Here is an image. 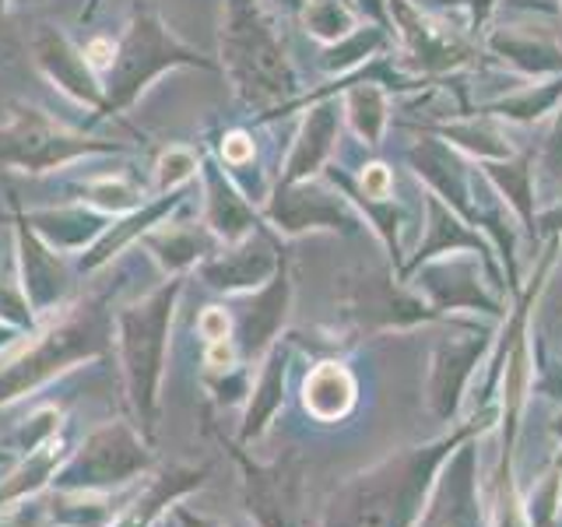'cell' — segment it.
<instances>
[{
	"label": "cell",
	"instance_id": "cell-36",
	"mask_svg": "<svg viewBox=\"0 0 562 527\" xmlns=\"http://www.w3.org/2000/svg\"><path fill=\"white\" fill-rule=\"evenodd\" d=\"M201 334L207 341H222L228 334V313L225 310H207L201 316Z\"/></svg>",
	"mask_w": 562,
	"mask_h": 527
},
{
	"label": "cell",
	"instance_id": "cell-28",
	"mask_svg": "<svg viewBox=\"0 0 562 527\" xmlns=\"http://www.w3.org/2000/svg\"><path fill=\"white\" fill-rule=\"evenodd\" d=\"M351 394H356V383L341 362H321L306 380V408L321 418L341 415L351 404Z\"/></svg>",
	"mask_w": 562,
	"mask_h": 527
},
{
	"label": "cell",
	"instance_id": "cell-33",
	"mask_svg": "<svg viewBox=\"0 0 562 527\" xmlns=\"http://www.w3.org/2000/svg\"><path fill=\"white\" fill-rule=\"evenodd\" d=\"M257 155V145H254V134L250 131H225L222 134V145H218V158L228 166V169H243L250 166Z\"/></svg>",
	"mask_w": 562,
	"mask_h": 527
},
{
	"label": "cell",
	"instance_id": "cell-1",
	"mask_svg": "<svg viewBox=\"0 0 562 527\" xmlns=\"http://www.w3.org/2000/svg\"><path fill=\"white\" fill-rule=\"evenodd\" d=\"M218 70L250 110H281L299 99V78L263 0H225L218 29Z\"/></svg>",
	"mask_w": 562,
	"mask_h": 527
},
{
	"label": "cell",
	"instance_id": "cell-9",
	"mask_svg": "<svg viewBox=\"0 0 562 527\" xmlns=\"http://www.w3.org/2000/svg\"><path fill=\"white\" fill-rule=\"evenodd\" d=\"M485 49L506 67L531 81H549L562 75V40L535 22H506L485 32Z\"/></svg>",
	"mask_w": 562,
	"mask_h": 527
},
{
	"label": "cell",
	"instance_id": "cell-24",
	"mask_svg": "<svg viewBox=\"0 0 562 527\" xmlns=\"http://www.w3.org/2000/svg\"><path fill=\"white\" fill-rule=\"evenodd\" d=\"M289 271H285V264L274 271L271 278V285L260 292V306L246 316V330H243V345H246V356L257 359L260 356V348L271 341V334L278 327V321L285 316V306H289Z\"/></svg>",
	"mask_w": 562,
	"mask_h": 527
},
{
	"label": "cell",
	"instance_id": "cell-10",
	"mask_svg": "<svg viewBox=\"0 0 562 527\" xmlns=\"http://www.w3.org/2000/svg\"><path fill=\"white\" fill-rule=\"evenodd\" d=\"M341 123H345V113L338 99H313V110L303 116V127H299L292 141V152L278 172V183L313 180V176L330 162L334 148H338Z\"/></svg>",
	"mask_w": 562,
	"mask_h": 527
},
{
	"label": "cell",
	"instance_id": "cell-3",
	"mask_svg": "<svg viewBox=\"0 0 562 527\" xmlns=\"http://www.w3.org/2000/svg\"><path fill=\"white\" fill-rule=\"evenodd\" d=\"M180 67L215 70L218 64L207 60L198 46L183 43L180 35L166 25V18L158 14L151 0H134L127 32H123V40L116 43V60L102 81L105 85L102 116H123L148 92L155 78H162L166 70H180Z\"/></svg>",
	"mask_w": 562,
	"mask_h": 527
},
{
	"label": "cell",
	"instance_id": "cell-19",
	"mask_svg": "<svg viewBox=\"0 0 562 527\" xmlns=\"http://www.w3.org/2000/svg\"><path fill=\"white\" fill-rule=\"evenodd\" d=\"M426 198V211H429V225H426V239L418 243V254L408 264V274L426 264L432 257H443V254H457V250H474L488 268H492V257H488V246L479 233H468V225L457 218V211L447 208L436 193H422Z\"/></svg>",
	"mask_w": 562,
	"mask_h": 527
},
{
	"label": "cell",
	"instance_id": "cell-11",
	"mask_svg": "<svg viewBox=\"0 0 562 527\" xmlns=\"http://www.w3.org/2000/svg\"><path fill=\"white\" fill-rule=\"evenodd\" d=\"M201 187H204V225L211 236H218L225 246H236L260 233L257 208L228 180L218 158H201Z\"/></svg>",
	"mask_w": 562,
	"mask_h": 527
},
{
	"label": "cell",
	"instance_id": "cell-32",
	"mask_svg": "<svg viewBox=\"0 0 562 527\" xmlns=\"http://www.w3.org/2000/svg\"><path fill=\"white\" fill-rule=\"evenodd\" d=\"M359 193L362 201H391L394 198V172L386 162H366L359 172Z\"/></svg>",
	"mask_w": 562,
	"mask_h": 527
},
{
	"label": "cell",
	"instance_id": "cell-27",
	"mask_svg": "<svg viewBox=\"0 0 562 527\" xmlns=\"http://www.w3.org/2000/svg\"><path fill=\"white\" fill-rule=\"evenodd\" d=\"M299 18H303L306 35H313L321 46L341 43L345 35H351L362 25L359 8L351 4V0H306Z\"/></svg>",
	"mask_w": 562,
	"mask_h": 527
},
{
	"label": "cell",
	"instance_id": "cell-21",
	"mask_svg": "<svg viewBox=\"0 0 562 527\" xmlns=\"http://www.w3.org/2000/svg\"><path fill=\"white\" fill-rule=\"evenodd\" d=\"M429 131L436 137H443L447 145L468 152L479 162H499V158L514 155L506 131H499V123H492L488 116H468V120H450V123H432V127H418Z\"/></svg>",
	"mask_w": 562,
	"mask_h": 527
},
{
	"label": "cell",
	"instance_id": "cell-2",
	"mask_svg": "<svg viewBox=\"0 0 562 527\" xmlns=\"http://www.w3.org/2000/svg\"><path fill=\"white\" fill-rule=\"evenodd\" d=\"M485 422L461 429L453 439L426 447V450H404L380 468L359 474L356 482H348L330 503L327 527H412V520L422 509L429 474L443 461V453L457 444L482 429Z\"/></svg>",
	"mask_w": 562,
	"mask_h": 527
},
{
	"label": "cell",
	"instance_id": "cell-38",
	"mask_svg": "<svg viewBox=\"0 0 562 527\" xmlns=\"http://www.w3.org/2000/svg\"><path fill=\"white\" fill-rule=\"evenodd\" d=\"M4 11H8V0H0V35H4Z\"/></svg>",
	"mask_w": 562,
	"mask_h": 527
},
{
	"label": "cell",
	"instance_id": "cell-7",
	"mask_svg": "<svg viewBox=\"0 0 562 527\" xmlns=\"http://www.w3.org/2000/svg\"><path fill=\"white\" fill-rule=\"evenodd\" d=\"M263 215L281 236H299V233H351L359 225V215L351 211V198L334 183L324 187L321 180H299V183H274L263 204Z\"/></svg>",
	"mask_w": 562,
	"mask_h": 527
},
{
	"label": "cell",
	"instance_id": "cell-35",
	"mask_svg": "<svg viewBox=\"0 0 562 527\" xmlns=\"http://www.w3.org/2000/svg\"><path fill=\"white\" fill-rule=\"evenodd\" d=\"M85 60L92 64L95 75H110V67L116 60V43L105 40V35H99V40H92L85 46Z\"/></svg>",
	"mask_w": 562,
	"mask_h": 527
},
{
	"label": "cell",
	"instance_id": "cell-12",
	"mask_svg": "<svg viewBox=\"0 0 562 527\" xmlns=\"http://www.w3.org/2000/svg\"><path fill=\"white\" fill-rule=\"evenodd\" d=\"M418 289H426V295L432 299L436 310H457V306H474V310H485V313H499L496 299H492L482 281H474L479 274V264L474 257H447V260H426L418 264Z\"/></svg>",
	"mask_w": 562,
	"mask_h": 527
},
{
	"label": "cell",
	"instance_id": "cell-8",
	"mask_svg": "<svg viewBox=\"0 0 562 527\" xmlns=\"http://www.w3.org/2000/svg\"><path fill=\"white\" fill-rule=\"evenodd\" d=\"M29 49H32V64L40 67V75L53 88H60V92L70 102H78V105H85V110H92V123L102 120L105 85L99 81L92 64L85 60V49H78L75 43H70L57 25H40V29H35L32 40H29ZM92 123H88V127H92Z\"/></svg>",
	"mask_w": 562,
	"mask_h": 527
},
{
	"label": "cell",
	"instance_id": "cell-4",
	"mask_svg": "<svg viewBox=\"0 0 562 527\" xmlns=\"http://www.w3.org/2000/svg\"><path fill=\"white\" fill-rule=\"evenodd\" d=\"M123 152V145L110 137H92L60 123L43 105L25 99H11L0 105V169L43 176L78 162L85 155H110Z\"/></svg>",
	"mask_w": 562,
	"mask_h": 527
},
{
	"label": "cell",
	"instance_id": "cell-22",
	"mask_svg": "<svg viewBox=\"0 0 562 527\" xmlns=\"http://www.w3.org/2000/svg\"><path fill=\"white\" fill-rule=\"evenodd\" d=\"M250 489H254V509L263 527H295V492H299V474L278 464L271 474L250 468Z\"/></svg>",
	"mask_w": 562,
	"mask_h": 527
},
{
	"label": "cell",
	"instance_id": "cell-15",
	"mask_svg": "<svg viewBox=\"0 0 562 527\" xmlns=\"http://www.w3.org/2000/svg\"><path fill=\"white\" fill-rule=\"evenodd\" d=\"M14 208V236H18V254H22V274H25V292L35 310H46L67 285V271L60 257L53 254V246L35 233L22 204L11 201Z\"/></svg>",
	"mask_w": 562,
	"mask_h": 527
},
{
	"label": "cell",
	"instance_id": "cell-6",
	"mask_svg": "<svg viewBox=\"0 0 562 527\" xmlns=\"http://www.w3.org/2000/svg\"><path fill=\"white\" fill-rule=\"evenodd\" d=\"M338 292L345 316L359 330H408L436 316L418 295L394 285L391 271H351L341 278Z\"/></svg>",
	"mask_w": 562,
	"mask_h": 527
},
{
	"label": "cell",
	"instance_id": "cell-26",
	"mask_svg": "<svg viewBox=\"0 0 562 527\" xmlns=\"http://www.w3.org/2000/svg\"><path fill=\"white\" fill-rule=\"evenodd\" d=\"M559 102H562V75L541 81V85H524L517 92L488 102L485 110H488V116H503L514 123H535L544 113H552Z\"/></svg>",
	"mask_w": 562,
	"mask_h": 527
},
{
	"label": "cell",
	"instance_id": "cell-16",
	"mask_svg": "<svg viewBox=\"0 0 562 527\" xmlns=\"http://www.w3.org/2000/svg\"><path fill=\"white\" fill-rule=\"evenodd\" d=\"M471 474H474V457L471 450H461L450 471L443 474V482H439L429 514L426 520H418V527H482Z\"/></svg>",
	"mask_w": 562,
	"mask_h": 527
},
{
	"label": "cell",
	"instance_id": "cell-30",
	"mask_svg": "<svg viewBox=\"0 0 562 527\" xmlns=\"http://www.w3.org/2000/svg\"><path fill=\"white\" fill-rule=\"evenodd\" d=\"M198 172H201V155L187 145H172L158 155V162H155V190L158 193L183 190L198 180Z\"/></svg>",
	"mask_w": 562,
	"mask_h": 527
},
{
	"label": "cell",
	"instance_id": "cell-25",
	"mask_svg": "<svg viewBox=\"0 0 562 527\" xmlns=\"http://www.w3.org/2000/svg\"><path fill=\"white\" fill-rule=\"evenodd\" d=\"M386 46H391V32H386L383 25H359L351 35H345L341 43L334 46H324V70L327 75H351V70H359L366 60H373L376 53H383Z\"/></svg>",
	"mask_w": 562,
	"mask_h": 527
},
{
	"label": "cell",
	"instance_id": "cell-14",
	"mask_svg": "<svg viewBox=\"0 0 562 527\" xmlns=\"http://www.w3.org/2000/svg\"><path fill=\"white\" fill-rule=\"evenodd\" d=\"M345 81H348V85H341L345 88V96H341L345 123L366 148H380L386 127H391V96H386V88H383V75L376 67L366 70V64H362L359 75L351 70V75H345Z\"/></svg>",
	"mask_w": 562,
	"mask_h": 527
},
{
	"label": "cell",
	"instance_id": "cell-34",
	"mask_svg": "<svg viewBox=\"0 0 562 527\" xmlns=\"http://www.w3.org/2000/svg\"><path fill=\"white\" fill-rule=\"evenodd\" d=\"M541 169H544V176H552V180H562V102H559L555 123H552V131H549V141H544Z\"/></svg>",
	"mask_w": 562,
	"mask_h": 527
},
{
	"label": "cell",
	"instance_id": "cell-23",
	"mask_svg": "<svg viewBox=\"0 0 562 527\" xmlns=\"http://www.w3.org/2000/svg\"><path fill=\"white\" fill-rule=\"evenodd\" d=\"M145 243L151 246V254L166 264L169 271H183L190 264L207 260L211 254V236L201 233L193 225H180V222H162L158 228H148Z\"/></svg>",
	"mask_w": 562,
	"mask_h": 527
},
{
	"label": "cell",
	"instance_id": "cell-31",
	"mask_svg": "<svg viewBox=\"0 0 562 527\" xmlns=\"http://www.w3.org/2000/svg\"><path fill=\"white\" fill-rule=\"evenodd\" d=\"M281 380H285V356L274 351L271 362H268V373L260 380V404L250 412V426H246V436H254L263 429V418L274 412V404L281 401Z\"/></svg>",
	"mask_w": 562,
	"mask_h": 527
},
{
	"label": "cell",
	"instance_id": "cell-17",
	"mask_svg": "<svg viewBox=\"0 0 562 527\" xmlns=\"http://www.w3.org/2000/svg\"><path fill=\"white\" fill-rule=\"evenodd\" d=\"M485 348V338H461V341H443L432 351V369H429V401L436 415H453L461 391L471 377L474 362H479Z\"/></svg>",
	"mask_w": 562,
	"mask_h": 527
},
{
	"label": "cell",
	"instance_id": "cell-37",
	"mask_svg": "<svg viewBox=\"0 0 562 527\" xmlns=\"http://www.w3.org/2000/svg\"><path fill=\"white\" fill-rule=\"evenodd\" d=\"M99 4H102V0H88V8L81 11V22H92L95 11H99Z\"/></svg>",
	"mask_w": 562,
	"mask_h": 527
},
{
	"label": "cell",
	"instance_id": "cell-18",
	"mask_svg": "<svg viewBox=\"0 0 562 527\" xmlns=\"http://www.w3.org/2000/svg\"><path fill=\"white\" fill-rule=\"evenodd\" d=\"M32 228L40 233L49 246L57 250H81V246H95L102 239V233L110 228V215L88 208V204H75V208H40V211H25Z\"/></svg>",
	"mask_w": 562,
	"mask_h": 527
},
{
	"label": "cell",
	"instance_id": "cell-29",
	"mask_svg": "<svg viewBox=\"0 0 562 527\" xmlns=\"http://www.w3.org/2000/svg\"><path fill=\"white\" fill-rule=\"evenodd\" d=\"M81 204L102 211V215H131L145 204V190H140L127 176H92L81 187Z\"/></svg>",
	"mask_w": 562,
	"mask_h": 527
},
{
	"label": "cell",
	"instance_id": "cell-5",
	"mask_svg": "<svg viewBox=\"0 0 562 527\" xmlns=\"http://www.w3.org/2000/svg\"><path fill=\"white\" fill-rule=\"evenodd\" d=\"M176 295H180V281L155 289L148 299H140V303L120 313L123 366H127L131 391L140 408H148L155 401V383H158V373H162L166 334H169Z\"/></svg>",
	"mask_w": 562,
	"mask_h": 527
},
{
	"label": "cell",
	"instance_id": "cell-20",
	"mask_svg": "<svg viewBox=\"0 0 562 527\" xmlns=\"http://www.w3.org/2000/svg\"><path fill=\"white\" fill-rule=\"evenodd\" d=\"M482 176L496 187V193L506 201V208L524 222V228H538L531 155H509V158H499V162H482Z\"/></svg>",
	"mask_w": 562,
	"mask_h": 527
},
{
	"label": "cell",
	"instance_id": "cell-39",
	"mask_svg": "<svg viewBox=\"0 0 562 527\" xmlns=\"http://www.w3.org/2000/svg\"><path fill=\"white\" fill-rule=\"evenodd\" d=\"M559 4H562V0H559Z\"/></svg>",
	"mask_w": 562,
	"mask_h": 527
},
{
	"label": "cell",
	"instance_id": "cell-13",
	"mask_svg": "<svg viewBox=\"0 0 562 527\" xmlns=\"http://www.w3.org/2000/svg\"><path fill=\"white\" fill-rule=\"evenodd\" d=\"M281 268V260L274 254V246L254 233L250 239L236 243L233 250L222 257H207L201 260V274L211 289L218 292H243V289H257L263 281H271L274 271Z\"/></svg>",
	"mask_w": 562,
	"mask_h": 527
}]
</instances>
